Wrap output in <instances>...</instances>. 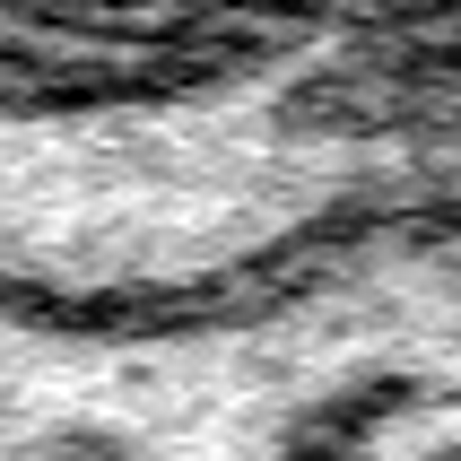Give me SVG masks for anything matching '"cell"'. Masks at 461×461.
<instances>
[{
    "label": "cell",
    "mask_w": 461,
    "mask_h": 461,
    "mask_svg": "<svg viewBox=\"0 0 461 461\" xmlns=\"http://www.w3.org/2000/svg\"><path fill=\"white\" fill-rule=\"evenodd\" d=\"M461 201V0H0V313H140Z\"/></svg>",
    "instance_id": "cell-1"
},
{
    "label": "cell",
    "mask_w": 461,
    "mask_h": 461,
    "mask_svg": "<svg viewBox=\"0 0 461 461\" xmlns=\"http://www.w3.org/2000/svg\"><path fill=\"white\" fill-rule=\"evenodd\" d=\"M0 453H461V201L140 313H0Z\"/></svg>",
    "instance_id": "cell-2"
}]
</instances>
